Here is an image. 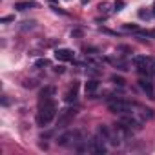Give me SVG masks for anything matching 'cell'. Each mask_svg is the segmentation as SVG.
<instances>
[{
	"label": "cell",
	"instance_id": "1",
	"mask_svg": "<svg viewBox=\"0 0 155 155\" xmlns=\"http://www.w3.org/2000/svg\"><path fill=\"white\" fill-rule=\"evenodd\" d=\"M84 140H88V135L84 130H71V131H66L62 133L58 139H57V144L62 146V148H77L79 144H82Z\"/></svg>",
	"mask_w": 155,
	"mask_h": 155
},
{
	"label": "cell",
	"instance_id": "2",
	"mask_svg": "<svg viewBox=\"0 0 155 155\" xmlns=\"http://www.w3.org/2000/svg\"><path fill=\"white\" fill-rule=\"evenodd\" d=\"M55 115H57V104H55L53 99H51V101H42V102H38L37 124H38L40 128L48 126V124L55 119Z\"/></svg>",
	"mask_w": 155,
	"mask_h": 155
},
{
	"label": "cell",
	"instance_id": "3",
	"mask_svg": "<svg viewBox=\"0 0 155 155\" xmlns=\"http://www.w3.org/2000/svg\"><path fill=\"white\" fill-rule=\"evenodd\" d=\"M133 106H135V104L126 102V101L117 99V97H113V101H110V102H108V110H110L111 113H119V115L131 113V111H133Z\"/></svg>",
	"mask_w": 155,
	"mask_h": 155
},
{
	"label": "cell",
	"instance_id": "4",
	"mask_svg": "<svg viewBox=\"0 0 155 155\" xmlns=\"http://www.w3.org/2000/svg\"><path fill=\"white\" fill-rule=\"evenodd\" d=\"M77 117V108H64L58 111V120H57V126L58 128H66L69 126V122Z\"/></svg>",
	"mask_w": 155,
	"mask_h": 155
},
{
	"label": "cell",
	"instance_id": "5",
	"mask_svg": "<svg viewBox=\"0 0 155 155\" xmlns=\"http://www.w3.org/2000/svg\"><path fill=\"white\" fill-rule=\"evenodd\" d=\"M90 151L91 153H97V155H104L106 151H108V148L104 146V139L102 137H93V139H90Z\"/></svg>",
	"mask_w": 155,
	"mask_h": 155
},
{
	"label": "cell",
	"instance_id": "6",
	"mask_svg": "<svg viewBox=\"0 0 155 155\" xmlns=\"http://www.w3.org/2000/svg\"><path fill=\"white\" fill-rule=\"evenodd\" d=\"M119 122H122L126 128H130L131 131H139L140 128H142V122L140 120H137L135 117H131V113H124L122 117H120V120Z\"/></svg>",
	"mask_w": 155,
	"mask_h": 155
},
{
	"label": "cell",
	"instance_id": "7",
	"mask_svg": "<svg viewBox=\"0 0 155 155\" xmlns=\"http://www.w3.org/2000/svg\"><path fill=\"white\" fill-rule=\"evenodd\" d=\"M55 58L60 60V62H69L75 58V53L68 48H60V49H55Z\"/></svg>",
	"mask_w": 155,
	"mask_h": 155
},
{
	"label": "cell",
	"instance_id": "8",
	"mask_svg": "<svg viewBox=\"0 0 155 155\" xmlns=\"http://www.w3.org/2000/svg\"><path fill=\"white\" fill-rule=\"evenodd\" d=\"M139 86H140V90L146 93V97H148V99L155 101V88H153L151 81H148V79H140V81H139Z\"/></svg>",
	"mask_w": 155,
	"mask_h": 155
},
{
	"label": "cell",
	"instance_id": "9",
	"mask_svg": "<svg viewBox=\"0 0 155 155\" xmlns=\"http://www.w3.org/2000/svg\"><path fill=\"white\" fill-rule=\"evenodd\" d=\"M77 99H79V82H73V86L66 91L64 101L66 102H77Z\"/></svg>",
	"mask_w": 155,
	"mask_h": 155
},
{
	"label": "cell",
	"instance_id": "10",
	"mask_svg": "<svg viewBox=\"0 0 155 155\" xmlns=\"http://www.w3.org/2000/svg\"><path fill=\"white\" fill-rule=\"evenodd\" d=\"M55 93H57V90H55L53 86H44V88L40 90V93H38V102H42V101H51V99L55 97Z\"/></svg>",
	"mask_w": 155,
	"mask_h": 155
},
{
	"label": "cell",
	"instance_id": "11",
	"mask_svg": "<svg viewBox=\"0 0 155 155\" xmlns=\"http://www.w3.org/2000/svg\"><path fill=\"white\" fill-rule=\"evenodd\" d=\"M97 90H99V81L91 79V81L86 82V95H88L90 99H97V95H95Z\"/></svg>",
	"mask_w": 155,
	"mask_h": 155
},
{
	"label": "cell",
	"instance_id": "12",
	"mask_svg": "<svg viewBox=\"0 0 155 155\" xmlns=\"http://www.w3.org/2000/svg\"><path fill=\"white\" fill-rule=\"evenodd\" d=\"M35 8H38V2H33V0H24V2L15 4L17 11H28V9H35Z\"/></svg>",
	"mask_w": 155,
	"mask_h": 155
},
{
	"label": "cell",
	"instance_id": "13",
	"mask_svg": "<svg viewBox=\"0 0 155 155\" xmlns=\"http://www.w3.org/2000/svg\"><path fill=\"white\" fill-rule=\"evenodd\" d=\"M106 62H110V64H113L117 69H120V71H128L130 68H128V62L126 60H122V58H104Z\"/></svg>",
	"mask_w": 155,
	"mask_h": 155
},
{
	"label": "cell",
	"instance_id": "14",
	"mask_svg": "<svg viewBox=\"0 0 155 155\" xmlns=\"http://www.w3.org/2000/svg\"><path fill=\"white\" fill-rule=\"evenodd\" d=\"M97 135H99V137H102L104 140H108V139H110V135H111V130H110L106 124H101V126L97 128Z\"/></svg>",
	"mask_w": 155,
	"mask_h": 155
},
{
	"label": "cell",
	"instance_id": "15",
	"mask_svg": "<svg viewBox=\"0 0 155 155\" xmlns=\"http://www.w3.org/2000/svg\"><path fill=\"white\" fill-rule=\"evenodd\" d=\"M140 115H142V119L151 120V119L155 117V111H153V110H150V108H142V110H140Z\"/></svg>",
	"mask_w": 155,
	"mask_h": 155
},
{
	"label": "cell",
	"instance_id": "16",
	"mask_svg": "<svg viewBox=\"0 0 155 155\" xmlns=\"http://www.w3.org/2000/svg\"><path fill=\"white\" fill-rule=\"evenodd\" d=\"M35 26H37V22H35V20H26V22H22L20 29H22V31H28V29H33Z\"/></svg>",
	"mask_w": 155,
	"mask_h": 155
},
{
	"label": "cell",
	"instance_id": "17",
	"mask_svg": "<svg viewBox=\"0 0 155 155\" xmlns=\"http://www.w3.org/2000/svg\"><path fill=\"white\" fill-rule=\"evenodd\" d=\"M110 8H111V4H110V2H101V4H99V11H101V13H104V15H108V13H110Z\"/></svg>",
	"mask_w": 155,
	"mask_h": 155
},
{
	"label": "cell",
	"instance_id": "18",
	"mask_svg": "<svg viewBox=\"0 0 155 155\" xmlns=\"http://www.w3.org/2000/svg\"><path fill=\"white\" fill-rule=\"evenodd\" d=\"M111 82H115V84H119V86H124V84H126V81L122 79V77H117V75H111Z\"/></svg>",
	"mask_w": 155,
	"mask_h": 155
},
{
	"label": "cell",
	"instance_id": "19",
	"mask_svg": "<svg viewBox=\"0 0 155 155\" xmlns=\"http://www.w3.org/2000/svg\"><path fill=\"white\" fill-rule=\"evenodd\" d=\"M44 66H49V60L48 58H38L35 62V68H44Z\"/></svg>",
	"mask_w": 155,
	"mask_h": 155
},
{
	"label": "cell",
	"instance_id": "20",
	"mask_svg": "<svg viewBox=\"0 0 155 155\" xmlns=\"http://www.w3.org/2000/svg\"><path fill=\"white\" fill-rule=\"evenodd\" d=\"M124 6H126V4L122 2V0H117V2L113 4V11H117V13H119V11H122V8H124Z\"/></svg>",
	"mask_w": 155,
	"mask_h": 155
},
{
	"label": "cell",
	"instance_id": "21",
	"mask_svg": "<svg viewBox=\"0 0 155 155\" xmlns=\"http://www.w3.org/2000/svg\"><path fill=\"white\" fill-rule=\"evenodd\" d=\"M148 69L151 71V75H155V58L150 57V62H148Z\"/></svg>",
	"mask_w": 155,
	"mask_h": 155
},
{
	"label": "cell",
	"instance_id": "22",
	"mask_svg": "<svg viewBox=\"0 0 155 155\" xmlns=\"http://www.w3.org/2000/svg\"><path fill=\"white\" fill-rule=\"evenodd\" d=\"M37 86V81L29 79V81H24V88H35Z\"/></svg>",
	"mask_w": 155,
	"mask_h": 155
},
{
	"label": "cell",
	"instance_id": "23",
	"mask_svg": "<svg viewBox=\"0 0 155 155\" xmlns=\"http://www.w3.org/2000/svg\"><path fill=\"white\" fill-rule=\"evenodd\" d=\"M13 20H15L13 15H9V17H2V18H0V24H8V22H13Z\"/></svg>",
	"mask_w": 155,
	"mask_h": 155
},
{
	"label": "cell",
	"instance_id": "24",
	"mask_svg": "<svg viewBox=\"0 0 155 155\" xmlns=\"http://www.w3.org/2000/svg\"><path fill=\"white\" fill-rule=\"evenodd\" d=\"M139 17H140V18H150L151 15H150V11H144V9H140V11H139Z\"/></svg>",
	"mask_w": 155,
	"mask_h": 155
},
{
	"label": "cell",
	"instance_id": "25",
	"mask_svg": "<svg viewBox=\"0 0 155 155\" xmlns=\"http://www.w3.org/2000/svg\"><path fill=\"white\" fill-rule=\"evenodd\" d=\"M140 35H142V37H151V38H155V31H142Z\"/></svg>",
	"mask_w": 155,
	"mask_h": 155
},
{
	"label": "cell",
	"instance_id": "26",
	"mask_svg": "<svg viewBox=\"0 0 155 155\" xmlns=\"http://www.w3.org/2000/svg\"><path fill=\"white\" fill-rule=\"evenodd\" d=\"M51 9H53V11H55V13H60V15H66V11H64V9H60V8H58V6H53V8H51Z\"/></svg>",
	"mask_w": 155,
	"mask_h": 155
},
{
	"label": "cell",
	"instance_id": "27",
	"mask_svg": "<svg viewBox=\"0 0 155 155\" xmlns=\"http://www.w3.org/2000/svg\"><path fill=\"white\" fill-rule=\"evenodd\" d=\"M71 37H82V31L81 29H73L71 31Z\"/></svg>",
	"mask_w": 155,
	"mask_h": 155
},
{
	"label": "cell",
	"instance_id": "28",
	"mask_svg": "<svg viewBox=\"0 0 155 155\" xmlns=\"http://www.w3.org/2000/svg\"><path fill=\"white\" fill-rule=\"evenodd\" d=\"M124 29H131V31H137V26H133V24H126V26H124Z\"/></svg>",
	"mask_w": 155,
	"mask_h": 155
},
{
	"label": "cell",
	"instance_id": "29",
	"mask_svg": "<svg viewBox=\"0 0 155 155\" xmlns=\"http://www.w3.org/2000/svg\"><path fill=\"white\" fill-rule=\"evenodd\" d=\"M55 71H57V73H64V68H60V66H58V68H55Z\"/></svg>",
	"mask_w": 155,
	"mask_h": 155
},
{
	"label": "cell",
	"instance_id": "30",
	"mask_svg": "<svg viewBox=\"0 0 155 155\" xmlns=\"http://www.w3.org/2000/svg\"><path fill=\"white\" fill-rule=\"evenodd\" d=\"M90 2V0H81V4H88Z\"/></svg>",
	"mask_w": 155,
	"mask_h": 155
}]
</instances>
